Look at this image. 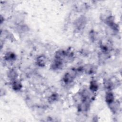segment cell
Instances as JSON below:
<instances>
[{
  "mask_svg": "<svg viewBox=\"0 0 122 122\" xmlns=\"http://www.w3.org/2000/svg\"><path fill=\"white\" fill-rule=\"evenodd\" d=\"M99 88V86L98 84L95 81H92L91 82L90 85V89L91 91L92 92H96L98 90Z\"/></svg>",
  "mask_w": 122,
  "mask_h": 122,
  "instance_id": "ba28073f",
  "label": "cell"
},
{
  "mask_svg": "<svg viewBox=\"0 0 122 122\" xmlns=\"http://www.w3.org/2000/svg\"><path fill=\"white\" fill-rule=\"evenodd\" d=\"M105 100L106 102H107L108 104H110L113 102L114 100L113 94L111 92H108L105 96Z\"/></svg>",
  "mask_w": 122,
  "mask_h": 122,
  "instance_id": "5b68a950",
  "label": "cell"
},
{
  "mask_svg": "<svg viewBox=\"0 0 122 122\" xmlns=\"http://www.w3.org/2000/svg\"><path fill=\"white\" fill-rule=\"evenodd\" d=\"M57 99V95L55 94H52L49 99L50 102H53Z\"/></svg>",
  "mask_w": 122,
  "mask_h": 122,
  "instance_id": "30bf717a",
  "label": "cell"
},
{
  "mask_svg": "<svg viewBox=\"0 0 122 122\" xmlns=\"http://www.w3.org/2000/svg\"><path fill=\"white\" fill-rule=\"evenodd\" d=\"M63 66V61L61 60L55 59L51 64V67L53 70H58L62 68Z\"/></svg>",
  "mask_w": 122,
  "mask_h": 122,
  "instance_id": "7a4b0ae2",
  "label": "cell"
},
{
  "mask_svg": "<svg viewBox=\"0 0 122 122\" xmlns=\"http://www.w3.org/2000/svg\"><path fill=\"white\" fill-rule=\"evenodd\" d=\"M17 72L14 69L10 70L8 73V77L12 81L15 80L16 78L17 77Z\"/></svg>",
  "mask_w": 122,
  "mask_h": 122,
  "instance_id": "8992f818",
  "label": "cell"
},
{
  "mask_svg": "<svg viewBox=\"0 0 122 122\" xmlns=\"http://www.w3.org/2000/svg\"><path fill=\"white\" fill-rule=\"evenodd\" d=\"M104 87L108 90H111L112 87V83L109 80H106L104 82Z\"/></svg>",
  "mask_w": 122,
  "mask_h": 122,
  "instance_id": "9c48e42d",
  "label": "cell"
},
{
  "mask_svg": "<svg viewBox=\"0 0 122 122\" xmlns=\"http://www.w3.org/2000/svg\"><path fill=\"white\" fill-rule=\"evenodd\" d=\"M46 63V57L43 55H41L38 57L37 59V63L40 67H43Z\"/></svg>",
  "mask_w": 122,
  "mask_h": 122,
  "instance_id": "277c9868",
  "label": "cell"
},
{
  "mask_svg": "<svg viewBox=\"0 0 122 122\" xmlns=\"http://www.w3.org/2000/svg\"><path fill=\"white\" fill-rule=\"evenodd\" d=\"M5 59L7 61H14L16 59V55L11 52H7L5 55Z\"/></svg>",
  "mask_w": 122,
  "mask_h": 122,
  "instance_id": "52a82bcc",
  "label": "cell"
},
{
  "mask_svg": "<svg viewBox=\"0 0 122 122\" xmlns=\"http://www.w3.org/2000/svg\"><path fill=\"white\" fill-rule=\"evenodd\" d=\"M22 86V84L20 81L16 80L13 81L12 83V88L14 91H20L21 89Z\"/></svg>",
  "mask_w": 122,
  "mask_h": 122,
  "instance_id": "3957f363",
  "label": "cell"
},
{
  "mask_svg": "<svg viewBox=\"0 0 122 122\" xmlns=\"http://www.w3.org/2000/svg\"><path fill=\"white\" fill-rule=\"evenodd\" d=\"M76 75V72L72 71L71 72H67L63 78V81L65 83H69L73 81Z\"/></svg>",
  "mask_w": 122,
  "mask_h": 122,
  "instance_id": "6da1fadb",
  "label": "cell"
}]
</instances>
